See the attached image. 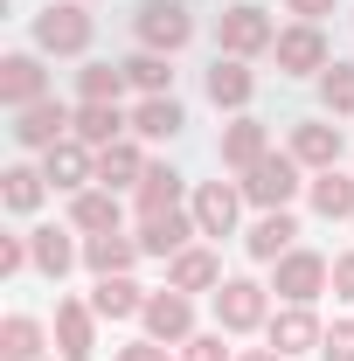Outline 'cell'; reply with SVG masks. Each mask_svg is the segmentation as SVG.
Returning <instances> with one entry per match:
<instances>
[{
	"label": "cell",
	"mask_w": 354,
	"mask_h": 361,
	"mask_svg": "<svg viewBox=\"0 0 354 361\" xmlns=\"http://www.w3.org/2000/svg\"><path fill=\"white\" fill-rule=\"evenodd\" d=\"M97 180H104V188H139V180H146V160H139L133 139H118V146L97 153Z\"/></svg>",
	"instance_id": "obj_27"
},
{
	"label": "cell",
	"mask_w": 354,
	"mask_h": 361,
	"mask_svg": "<svg viewBox=\"0 0 354 361\" xmlns=\"http://www.w3.org/2000/svg\"><path fill=\"white\" fill-rule=\"evenodd\" d=\"M285 7H292L299 21H319V14H334V0H285Z\"/></svg>",
	"instance_id": "obj_40"
},
{
	"label": "cell",
	"mask_w": 354,
	"mask_h": 361,
	"mask_svg": "<svg viewBox=\"0 0 354 361\" xmlns=\"http://www.w3.org/2000/svg\"><path fill=\"white\" fill-rule=\"evenodd\" d=\"M42 174L56 180V188H84V180H97V146H84V139L70 133L63 146L42 153Z\"/></svg>",
	"instance_id": "obj_14"
},
{
	"label": "cell",
	"mask_w": 354,
	"mask_h": 361,
	"mask_svg": "<svg viewBox=\"0 0 354 361\" xmlns=\"http://www.w3.org/2000/svg\"><path fill=\"white\" fill-rule=\"evenodd\" d=\"M181 361H229V348H222V334H195V341H181Z\"/></svg>",
	"instance_id": "obj_36"
},
{
	"label": "cell",
	"mask_w": 354,
	"mask_h": 361,
	"mask_svg": "<svg viewBox=\"0 0 354 361\" xmlns=\"http://www.w3.org/2000/svg\"><path fill=\"white\" fill-rule=\"evenodd\" d=\"M292 160H299V167H312V174L341 167V126H319V118H299V126H292Z\"/></svg>",
	"instance_id": "obj_13"
},
{
	"label": "cell",
	"mask_w": 354,
	"mask_h": 361,
	"mask_svg": "<svg viewBox=\"0 0 354 361\" xmlns=\"http://www.w3.org/2000/svg\"><path fill=\"white\" fill-rule=\"evenodd\" d=\"M77 133V118H70V111H63V104H28V111H14V139H21V146H35V153H49V146H63V139Z\"/></svg>",
	"instance_id": "obj_9"
},
{
	"label": "cell",
	"mask_w": 354,
	"mask_h": 361,
	"mask_svg": "<svg viewBox=\"0 0 354 361\" xmlns=\"http://www.w3.org/2000/svg\"><path fill=\"white\" fill-rule=\"evenodd\" d=\"M35 49L42 56H84L90 49V14L77 0H49L42 14H35Z\"/></svg>",
	"instance_id": "obj_2"
},
{
	"label": "cell",
	"mask_w": 354,
	"mask_h": 361,
	"mask_svg": "<svg viewBox=\"0 0 354 361\" xmlns=\"http://www.w3.org/2000/svg\"><path fill=\"white\" fill-rule=\"evenodd\" d=\"M70 223L84 229V236L118 229V188H77V202H70Z\"/></svg>",
	"instance_id": "obj_20"
},
{
	"label": "cell",
	"mask_w": 354,
	"mask_h": 361,
	"mask_svg": "<svg viewBox=\"0 0 354 361\" xmlns=\"http://www.w3.org/2000/svg\"><path fill=\"white\" fill-rule=\"evenodd\" d=\"M319 361H354V319H334L326 341H319Z\"/></svg>",
	"instance_id": "obj_35"
},
{
	"label": "cell",
	"mask_w": 354,
	"mask_h": 361,
	"mask_svg": "<svg viewBox=\"0 0 354 361\" xmlns=\"http://www.w3.org/2000/svg\"><path fill=\"white\" fill-rule=\"evenodd\" d=\"M42 63L35 56H0V104H14V111H28V104H42Z\"/></svg>",
	"instance_id": "obj_17"
},
{
	"label": "cell",
	"mask_w": 354,
	"mask_h": 361,
	"mask_svg": "<svg viewBox=\"0 0 354 361\" xmlns=\"http://www.w3.org/2000/svg\"><path fill=\"white\" fill-rule=\"evenodd\" d=\"M139 42L153 49V56H174V49L195 42V14L181 0H146L139 7Z\"/></svg>",
	"instance_id": "obj_5"
},
{
	"label": "cell",
	"mask_w": 354,
	"mask_h": 361,
	"mask_svg": "<svg viewBox=\"0 0 354 361\" xmlns=\"http://www.w3.org/2000/svg\"><path fill=\"white\" fill-rule=\"evenodd\" d=\"M181 126H188L181 97H146V104L133 111V133H139V139H174Z\"/></svg>",
	"instance_id": "obj_28"
},
{
	"label": "cell",
	"mask_w": 354,
	"mask_h": 361,
	"mask_svg": "<svg viewBox=\"0 0 354 361\" xmlns=\"http://www.w3.org/2000/svg\"><path fill=\"white\" fill-rule=\"evenodd\" d=\"M271 42H278V28H271L264 7H229L222 14V56H257Z\"/></svg>",
	"instance_id": "obj_10"
},
{
	"label": "cell",
	"mask_w": 354,
	"mask_h": 361,
	"mask_svg": "<svg viewBox=\"0 0 354 361\" xmlns=\"http://www.w3.org/2000/svg\"><path fill=\"white\" fill-rule=\"evenodd\" d=\"M126 77H133L139 90H146V97H174V70H167V56H153V49H146V56H133V63H126Z\"/></svg>",
	"instance_id": "obj_33"
},
{
	"label": "cell",
	"mask_w": 354,
	"mask_h": 361,
	"mask_svg": "<svg viewBox=\"0 0 354 361\" xmlns=\"http://www.w3.org/2000/svg\"><path fill=\"white\" fill-rule=\"evenodd\" d=\"M264 153H271V139H264V126H257V118H236V126L222 133V167H243V174H250Z\"/></svg>",
	"instance_id": "obj_22"
},
{
	"label": "cell",
	"mask_w": 354,
	"mask_h": 361,
	"mask_svg": "<svg viewBox=\"0 0 354 361\" xmlns=\"http://www.w3.org/2000/svg\"><path fill=\"white\" fill-rule=\"evenodd\" d=\"M236 361H292V355H278V348H250V355H236Z\"/></svg>",
	"instance_id": "obj_41"
},
{
	"label": "cell",
	"mask_w": 354,
	"mask_h": 361,
	"mask_svg": "<svg viewBox=\"0 0 354 361\" xmlns=\"http://www.w3.org/2000/svg\"><path fill=\"white\" fill-rule=\"evenodd\" d=\"M21 264H35V250H28V236H0V271L14 278Z\"/></svg>",
	"instance_id": "obj_37"
},
{
	"label": "cell",
	"mask_w": 354,
	"mask_h": 361,
	"mask_svg": "<svg viewBox=\"0 0 354 361\" xmlns=\"http://www.w3.org/2000/svg\"><path fill=\"white\" fill-rule=\"evenodd\" d=\"M319 97H326L334 118H348V111H354V63H334V70L319 77Z\"/></svg>",
	"instance_id": "obj_34"
},
{
	"label": "cell",
	"mask_w": 354,
	"mask_h": 361,
	"mask_svg": "<svg viewBox=\"0 0 354 361\" xmlns=\"http://www.w3.org/2000/svg\"><path fill=\"white\" fill-rule=\"evenodd\" d=\"M188 216L202 223V236H229V229H236V216H243V188H229V180H202Z\"/></svg>",
	"instance_id": "obj_8"
},
{
	"label": "cell",
	"mask_w": 354,
	"mask_h": 361,
	"mask_svg": "<svg viewBox=\"0 0 354 361\" xmlns=\"http://www.w3.org/2000/svg\"><path fill=\"white\" fill-rule=\"evenodd\" d=\"M181 209V174L174 167H146V180H139V223L146 216H174Z\"/></svg>",
	"instance_id": "obj_25"
},
{
	"label": "cell",
	"mask_w": 354,
	"mask_h": 361,
	"mask_svg": "<svg viewBox=\"0 0 354 361\" xmlns=\"http://www.w3.org/2000/svg\"><path fill=\"white\" fill-rule=\"evenodd\" d=\"M250 90H257V77L243 70V56H216V70H209V104L243 111V104H250Z\"/></svg>",
	"instance_id": "obj_21"
},
{
	"label": "cell",
	"mask_w": 354,
	"mask_h": 361,
	"mask_svg": "<svg viewBox=\"0 0 354 361\" xmlns=\"http://www.w3.org/2000/svg\"><path fill=\"white\" fill-rule=\"evenodd\" d=\"M133 84L126 77V63H90L84 77H77V90H84V104H118V90Z\"/></svg>",
	"instance_id": "obj_32"
},
{
	"label": "cell",
	"mask_w": 354,
	"mask_h": 361,
	"mask_svg": "<svg viewBox=\"0 0 354 361\" xmlns=\"http://www.w3.org/2000/svg\"><path fill=\"white\" fill-rule=\"evenodd\" d=\"M42 319H28V313H7L0 319V361H42Z\"/></svg>",
	"instance_id": "obj_23"
},
{
	"label": "cell",
	"mask_w": 354,
	"mask_h": 361,
	"mask_svg": "<svg viewBox=\"0 0 354 361\" xmlns=\"http://www.w3.org/2000/svg\"><path fill=\"white\" fill-rule=\"evenodd\" d=\"M146 250H139V236H118V229H104V236H84V264L97 278H118V271H133Z\"/></svg>",
	"instance_id": "obj_18"
},
{
	"label": "cell",
	"mask_w": 354,
	"mask_h": 361,
	"mask_svg": "<svg viewBox=\"0 0 354 361\" xmlns=\"http://www.w3.org/2000/svg\"><path fill=\"white\" fill-rule=\"evenodd\" d=\"M118 133H126L118 104H84V111H77V139L97 146V153H104V146H118Z\"/></svg>",
	"instance_id": "obj_31"
},
{
	"label": "cell",
	"mask_w": 354,
	"mask_h": 361,
	"mask_svg": "<svg viewBox=\"0 0 354 361\" xmlns=\"http://www.w3.org/2000/svg\"><path fill=\"white\" fill-rule=\"evenodd\" d=\"M146 341H195V306H188V292H146Z\"/></svg>",
	"instance_id": "obj_6"
},
{
	"label": "cell",
	"mask_w": 354,
	"mask_h": 361,
	"mask_svg": "<svg viewBox=\"0 0 354 361\" xmlns=\"http://www.w3.org/2000/svg\"><path fill=\"white\" fill-rule=\"evenodd\" d=\"M271 348H278V355H319V341H326V326H319V313H312V306H285V313H271Z\"/></svg>",
	"instance_id": "obj_11"
},
{
	"label": "cell",
	"mask_w": 354,
	"mask_h": 361,
	"mask_svg": "<svg viewBox=\"0 0 354 361\" xmlns=\"http://www.w3.org/2000/svg\"><path fill=\"white\" fill-rule=\"evenodd\" d=\"M334 292L354 306V250H341V257H334Z\"/></svg>",
	"instance_id": "obj_38"
},
{
	"label": "cell",
	"mask_w": 354,
	"mask_h": 361,
	"mask_svg": "<svg viewBox=\"0 0 354 361\" xmlns=\"http://www.w3.org/2000/svg\"><path fill=\"white\" fill-rule=\"evenodd\" d=\"M28 250H35V271H42V278H63V271L84 257V250L70 243V229H35V236H28Z\"/></svg>",
	"instance_id": "obj_26"
},
{
	"label": "cell",
	"mask_w": 354,
	"mask_h": 361,
	"mask_svg": "<svg viewBox=\"0 0 354 361\" xmlns=\"http://www.w3.org/2000/svg\"><path fill=\"white\" fill-rule=\"evenodd\" d=\"M271 49H278V70H285V77H312V70H326V35H319L312 21L285 28Z\"/></svg>",
	"instance_id": "obj_12"
},
{
	"label": "cell",
	"mask_w": 354,
	"mask_h": 361,
	"mask_svg": "<svg viewBox=\"0 0 354 361\" xmlns=\"http://www.w3.org/2000/svg\"><path fill=\"white\" fill-rule=\"evenodd\" d=\"M90 313H97V319H139V313H146V292H139L126 271H118V278H97Z\"/></svg>",
	"instance_id": "obj_19"
},
{
	"label": "cell",
	"mask_w": 354,
	"mask_h": 361,
	"mask_svg": "<svg viewBox=\"0 0 354 361\" xmlns=\"http://www.w3.org/2000/svg\"><path fill=\"white\" fill-rule=\"evenodd\" d=\"M326 285H334V264H326L319 250H285V257H278V285H271V292H278L285 306H312Z\"/></svg>",
	"instance_id": "obj_4"
},
{
	"label": "cell",
	"mask_w": 354,
	"mask_h": 361,
	"mask_svg": "<svg viewBox=\"0 0 354 361\" xmlns=\"http://www.w3.org/2000/svg\"><path fill=\"white\" fill-rule=\"evenodd\" d=\"M292 236H299V223H292V209H264V216L250 223V236H243V250H250L257 264H278V257L292 250Z\"/></svg>",
	"instance_id": "obj_15"
},
{
	"label": "cell",
	"mask_w": 354,
	"mask_h": 361,
	"mask_svg": "<svg viewBox=\"0 0 354 361\" xmlns=\"http://www.w3.org/2000/svg\"><path fill=\"white\" fill-rule=\"evenodd\" d=\"M42 188H49L42 167H7V174H0V202L28 216V209H42Z\"/></svg>",
	"instance_id": "obj_30"
},
{
	"label": "cell",
	"mask_w": 354,
	"mask_h": 361,
	"mask_svg": "<svg viewBox=\"0 0 354 361\" xmlns=\"http://www.w3.org/2000/svg\"><path fill=\"white\" fill-rule=\"evenodd\" d=\"M216 319H222V334H257V326H271V292L257 278H222L216 285Z\"/></svg>",
	"instance_id": "obj_1"
},
{
	"label": "cell",
	"mask_w": 354,
	"mask_h": 361,
	"mask_svg": "<svg viewBox=\"0 0 354 361\" xmlns=\"http://www.w3.org/2000/svg\"><path fill=\"white\" fill-rule=\"evenodd\" d=\"M56 348H63V361L97 355V313H90V299H56Z\"/></svg>",
	"instance_id": "obj_7"
},
{
	"label": "cell",
	"mask_w": 354,
	"mask_h": 361,
	"mask_svg": "<svg viewBox=\"0 0 354 361\" xmlns=\"http://www.w3.org/2000/svg\"><path fill=\"white\" fill-rule=\"evenodd\" d=\"M118 361H174V355H167V341H133V348H118Z\"/></svg>",
	"instance_id": "obj_39"
},
{
	"label": "cell",
	"mask_w": 354,
	"mask_h": 361,
	"mask_svg": "<svg viewBox=\"0 0 354 361\" xmlns=\"http://www.w3.org/2000/svg\"><path fill=\"white\" fill-rule=\"evenodd\" d=\"M174 292H216L222 285V264H216V250H181L174 257V278H167Z\"/></svg>",
	"instance_id": "obj_29"
},
{
	"label": "cell",
	"mask_w": 354,
	"mask_h": 361,
	"mask_svg": "<svg viewBox=\"0 0 354 361\" xmlns=\"http://www.w3.org/2000/svg\"><path fill=\"white\" fill-rule=\"evenodd\" d=\"M312 209H319L326 223H354V180L341 174V167L312 174Z\"/></svg>",
	"instance_id": "obj_24"
},
{
	"label": "cell",
	"mask_w": 354,
	"mask_h": 361,
	"mask_svg": "<svg viewBox=\"0 0 354 361\" xmlns=\"http://www.w3.org/2000/svg\"><path fill=\"white\" fill-rule=\"evenodd\" d=\"M236 188H243V202H257V209H292V195H299V160H292V153H264Z\"/></svg>",
	"instance_id": "obj_3"
},
{
	"label": "cell",
	"mask_w": 354,
	"mask_h": 361,
	"mask_svg": "<svg viewBox=\"0 0 354 361\" xmlns=\"http://www.w3.org/2000/svg\"><path fill=\"white\" fill-rule=\"evenodd\" d=\"M188 236H202V223H195V216H146V223H139V250H146V257H181V250H188Z\"/></svg>",
	"instance_id": "obj_16"
}]
</instances>
